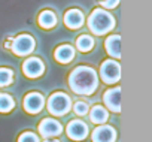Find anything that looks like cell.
I'll list each match as a JSON object with an SVG mask.
<instances>
[{
    "label": "cell",
    "mask_w": 152,
    "mask_h": 142,
    "mask_svg": "<svg viewBox=\"0 0 152 142\" xmlns=\"http://www.w3.org/2000/svg\"><path fill=\"white\" fill-rule=\"evenodd\" d=\"M76 48L81 52H90L94 48V39L90 35H81L76 39Z\"/></svg>",
    "instance_id": "e0dca14e"
},
{
    "label": "cell",
    "mask_w": 152,
    "mask_h": 142,
    "mask_svg": "<svg viewBox=\"0 0 152 142\" xmlns=\"http://www.w3.org/2000/svg\"><path fill=\"white\" fill-rule=\"evenodd\" d=\"M109 118V112L104 106L102 105H94L90 111V120L94 123V124H104Z\"/></svg>",
    "instance_id": "9a60e30c"
},
{
    "label": "cell",
    "mask_w": 152,
    "mask_h": 142,
    "mask_svg": "<svg viewBox=\"0 0 152 142\" xmlns=\"http://www.w3.org/2000/svg\"><path fill=\"white\" fill-rule=\"evenodd\" d=\"M100 78L106 84H115L121 78V66L116 60H104L100 64Z\"/></svg>",
    "instance_id": "5b68a950"
},
{
    "label": "cell",
    "mask_w": 152,
    "mask_h": 142,
    "mask_svg": "<svg viewBox=\"0 0 152 142\" xmlns=\"http://www.w3.org/2000/svg\"><path fill=\"white\" fill-rule=\"evenodd\" d=\"M69 87L75 94L90 96L99 87V77L90 66H78L69 75Z\"/></svg>",
    "instance_id": "6da1fadb"
},
{
    "label": "cell",
    "mask_w": 152,
    "mask_h": 142,
    "mask_svg": "<svg viewBox=\"0 0 152 142\" xmlns=\"http://www.w3.org/2000/svg\"><path fill=\"white\" fill-rule=\"evenodd\" d=\"M104 48L112 58H116V60L121 58V36L119 35L107 36V39L104 42Z\"/></svg>",
    "instance_id": "5bb4252c"
},
{
    "label": "cell",
    "mask_w": 152,
    "mask_h": 142,
    "mask_svg": "<svg viewBox=\"0 0 152 142\" xmlns=\"http://www.w3.org/2000/svg\"><path fill=\"white\" fill-rule=\"evenodd\" d=\"M23 105H24L26 112L34 115V114H39L43 109V106H45V97L40 93H37V91H31V93L26 94Z\"/></svg>",
    "instance_id": "52a82bcc"
},
{
    "label": "cell",
    "mask_w": 152,
    "mask_h": 142,
    "mask_svg": "<svg viewBox=\"0 0 152 142\" xmlns=\"http://www.w3.org/2000/svg\"><path fill=\"white\" fill-rule=\"evenodd\" d=\"M72 108H73V112H75L76 115H78V117H84V115H87V114H88V111H90L88 103H87V102H82V100L76 102Z\"/></svg>",
    "instance_id": "ffe728a7"
},
{
    "label": "cell",
    "mask_w": 152,
    "mask_h": 142,
    "mask_svg": "<svg viewBox=\"0 0 152 142\" xmlns=\"http://www.w3.org/2000/svg\"><path fill=\"white\" fill-rule=\"evenodd\" d=\"M54 57L58 63L61 64H67L70 63L73 58H75V48L69 43H64V45H60L55 51H54Z\"/></svg>",
    "instance_id": "4fadbf2b"
},
{
    "label": "cell",
    "mask_w": 152,
    "mask_h": 142,
    "mask_svg": "<svg viewBox=\"0 0 152 142\" xmlns=\"http://www.w3.org/2000/svg\"><path fill=\"white\" fill-rule=\"evenodd\" d=\"M46 109L49 111V114H52L55 117L66 115L72 109V99L69 97V94H66L63 91H55L49 96V99L46 102Z\"/></svg>",
    "instance_id": "3957f363"
},
{
    "label": "cell",
    "mask_w": 152,
    "mask_h": 142,
    "mask_svg": "<svg viewBox=\"0 0 152 142\" xmlns=\"http://www.w3.org/2000/svg\"><path fill=\"white\" fill-rule=\"evenodd\" d=\"M37 130H39L40 136H43L45 139H48V138H55V136L61 135L63 126H61L60 121H57L54 118H45V120H42L39 123Z\"/></svg>",
    "instance_id": "ba28073f"
},
{
    "label": "cell",
    "mask_w": 152,
    "mask_h": 142,
    "mask_svg": "<svg viewBox=\"0 0 152 142\" xmlns=\"http://www.w3.org/2000/svg\"><path fill=\"white\" fill-rule=\"evenodd\" d=\"M119 5V0H102V6L104 9H115Z\"/></svg>",
    "instance_id": "7402d4cb"
},
{
    "label": "cell",
    "mask_w": 152,
    "mask_h": 142,
    "mask_svg": "<svg viewBox=\"0 0 152 142\" xmlns=\"http://www.w3.org/2000/svg\"><path fill=\"white\" fill-rule=\"evenodd\" d=\"M12 39H14V38L6 39V42H5V48H6V49H9V48H11V45H12Z\"/></svg>",
    "instance_id": "603a6c76"
},
{
    "label": "cell",
    "mask_w": 152,
    "mask_h": 142,
    "mask_svg": "<svg viewBox=\"0 0 152 142\" xmlns=\"http://www.w3.org/2000/svg\"><path fill=\"white\" fill-rule=\"evenodd\" d=\"M84 23H85V18H84L82 11H79V9H69L64 14V24L70 30L81 29L84 26Z\"/></svg>",
    "instance_id": "7c38bea8"
},
{
    "label": "cell",
    "mask_w": 152,
    "mask_h": 142,
    "mask_svg": "<svg viewBox=\"0 0 152 142\" xmlns=\"http://www.w3.org/2000/svg\"><path fill=\"white\" fill-rule=\"evenodd\" d=\"M103 102L106 108L115 114L121 112V87H113L104 91L103 94Z\"/></svg>",
    "instance_id": "30bf717a"
},
{
    "label": "cell",
    "mask_w": 152,
    "mask_h": 142,
    "mask_svg": "<svg viewBox=\"0 0 152 142\" xmlns=\"http://www.w3.org/2000/svg\"><path fill=\"white\" fill-rule=\"evenodd\" d=\"M43 142H60V141H57V139H45Z\"/></svg>",
    "instance_id": "cb8c5ba5"
},
{
    "label": "cell",
    "mask_w": 152,
    "mask_h": 142,
    "mask_svg": "<svg viewBox=\"0 0 152 142\" xmlns=\"http://www.w3.org/2000/svg\"><path fill=\"white\" fill-rule=\"evenodd\" d=\"M91 139H93V142H115V139H116V130L112 126L100 124L97 129L93 130Z\"/></svg>",
    "instance_id": "8fae6325"
},
{
    "label": "cell",
    "mask_w": 152,
    "mask_h": 142,
    "mask_svg": "<svg viewBox=\"0 0 152 142\" xmlns=\"http://www.w3.org/2000/svg\"><path fill=\"white\" fill-rule=\"evenodd\" d=\"M14 81V72L8 67H0V87L11 85Z\"/></svg>",
    "instance_id": "d6986e66"
},
{
    "label": "cell",
    "mask_w": 152,
    "mask_h": 142,
    "mask_svg": "<svg viewBox=\"0 0 152 142\" xmlns=\"http://www.w3.org/2000/svg\"><path fill=\"white\" fill-rule=\"evenodd\" d=\"M37 23H39V26H40L42 29L49 30V29L55 27V24H57V15H55L52 11L45 9V11H42V12L39 14Z\"/></svg>",
    "instance_id": "2e32d148"
},
{
    "label": "cell",
    "mask_w": 152,
    "mask_h": 142,
    "mask_svg": "<svg viewBox=\"0 0 152 142\" xmlns=\"http://www.w3.org/2000/svg\"><path fill=\"white\" fill-rule=\"evenodd\" d=\"M45 72V64L40 58L37 57H28L24 60L23 63V74L27 77V78H39L42 77Z\"/></svg>",
    "instance_id": "8992f818"
},
{
    "label": "cell",
    "mask_w": 152,
    "mask_h": 142,
    "mask_svg": "<svg viewBox=\"0 0 152 142\" xmlns=\"http://www.w3.org/2000/svg\"><path fill=\"white\" fill-rule=\"evenodd\" d=\"M87 24H88V29L93 32V35L103 36L113 30L115 18L110 12H107L104 9H94L90 14Z\"/></svg>",
    "instance_id": "7a4b0ae2"
},
{
    "label": "cell",
    "mask_w": 152,
    "mask_h": 142,
    "mask_svg": "<svg viewBox=\"0 0 152 142\" xmlns=\"http://www.w3.org/2000/svg\"><path fill=\"white\" fill-rule=\"evenodd\" d=\"M14 106H15V100L9 94L0 93V112H3V114L11 112L14 109Z\"/></svg>",
    "instance_id": "ac0fdd59"
},
{
    "label": "cell",
    "mask_w": 152,
    "mask_h": 142,
    "mask_svg": "<svg viewBox=\"0 0 152 142\" xmlns=\"http://www.w3.org/2000/svg\"><path fill=\"white\" fill-rule=\"evenodd\" d=\"M18 142H40V141H39L37 135H34L33 132H24L20 135Z\"/></svg>",
    "instance_id": "44dd1931"
},
{
    "label": "cell",
    "mask_w": 152,
    "mask_h": 142,
    "mask_svg": "<svg viewBox=\"0 0 152 142\" xmlns=\"http://www.w3.org/2000/svg\"><path fill=\"white\" fill-rule=\"evenodd\" d=\"M66 133L72 141H84L88 136V126L82 120H72L66 127Z\"/></svg>",
    "instance_id": "9c48e42d"
},
{
    "label": "cell",
    "mask_w": 152,
    "mask_h": 142,
    "mask_svg": "<svg viewBox=\"0 0 152 142\" xmlns=\"http://www.w3.org/2000/svg\"><path fill=\"white\" fill-rule=\"evenodd\" d=\"M34 48H36V40L33 39V36H30L27 33H21L12 39L11 49L18 57H24V55L31 54Z\"/></svg>",
    "instance_id": "277c9868"
}]
</instances>
